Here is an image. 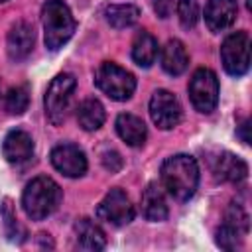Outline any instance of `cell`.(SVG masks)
Listing matches in <instances>:
<instances>
[{"label":"cell","mask_w":252,"mask_h":252,"mask_svg":"<svg viewBox=\"0 0 252 252\" xmlns=\"http://www.w3.org/2000/svg\"><path fill=\"white\" fill-rule=\"evenodd\" d=\"M161 183L177 201H187L195 195L199 185V165L195 158L177 154L161 163Z\"/></svg>","instance_id":"1"},{"label":"cell","mask_w":252,"mask_h":252,"mask_svg":"<svg viewBox=\"0 0 252 252\" xmlns=\"http://www.w3.org/2000/svg\"><path fill=\"white\" fill-rule=\"evenodd\" d=\"M61 187L47 175L32 179L22 193V207L32 220H43L53 215L61 203Z\"/></svg>","instance_id":"2"},{"label":"cell","mask_w":252,"mask_h":252,"mask_svg":"<svg viewBox=\"0 0 252 252\" xmlns=\"http://www.w3.org/2000/svg\"><path fill=\"white\" fill-rule=\"evenodd\" d=\"M41 22L45 47L51 51L63 47L73 37L77 28L73 14L63 0H47L41 8Z\"/></svg>","instance_id":"3"},{"label":"cell","mask_w":252,"mask_h":252,"mask_svg":"<svg viewBox=\"0 0 252 252\" xmlns=\"http://www.w3.org/2000/svg\"><path fill=\"white\" fill-rule=\"evenodd\" d=\"M75 87H77V81L71 73H59L49 83L43 96V106H45V116L53 126H61L67 120Z\"/></svg>","instance_id":"4"},{"label":"cell","mask_w":252,"mask_h":252,"mask_svg":"<svg viewBox=\"0 0 252 252\" xmlns=\"http://www.w3.org/2000/svg\"><path fill=\"white\" fill-rule=\"evenodd\" d=\"M94 85L112 100H128L136 91L134 75L112 61L98 65L94 73Z\"/></svg>","instance_id":"5"},{"label":"cell","mask_w":252,"mask_h":252,"mask_svg":"<svg viewBox=\"0 0 252 252\" xmlns=\"http://www.w3.org/2000/svg\"><path fill=\"white\" fill-rule=\"evenodd\" d=\"M222 67L232 77H242L250 67V35L246 32L230 33L220 45Z\"/></svg>","instance_id":"6"},{"label":"cell","mask_w":252,"mask_h":252,"mask_svg":"<svg viewBox=\"0 0 252 252\" xmlns=\"http://www.w3.org/2000/svg\"><path fill=\"white\" fill-rule=\"evenodd\" d=\"M189 96H191L193 106L199 112L203 114L213 112L219 102V79L215 71L207 67L197 69L189 81Z\"/></svg>","instance_id":"7"},{"label":"cell","mask_w":252,"mask_h":252,"mask_svg":"<svg viewBox=\"0 0 252 252\" xmlns=\"http://www.w3.org/2000/svg\"><path fill=\"white\" fill-rule=\"evenodd\" d=\"M134 205L122 189H110L96 207V217L112 226H124L134 220Z\"/></svg>","instance_id":"8"},{"label":"cell","mask_w":252,"mask_h":252,"mask_svg":"<svg viewBox=\"0 0 252 252\" xmlns=\"http://www.w3.org/2000/svg\"><path fill=\"white\" fill-rule=\"evenodd\" d=\"M150 116L161 130H171L181 122L183 110L177 96L165 89H158L150 98Z\"/></svg>","instance_id":"9"},{"label":"cell","mask_w":252,"mask_h":252,"mask_svg":"<svg viewBox=\"0 0 252 252\" xmlns=\"http://www.w3.org/2000/svg\"><path fill=\"white\" fill-rule=\"evenodd\" d=\"M53 167L65 177H81L87 171L85 152L75 144H59L51 150Z\"/></svg>","instance_id":"10"},{"label":"cell","mask_w":252,"mask_h":252,"mask_svg":"<svg viewBox=\"0 0 252 252\" xmlns=\"http://www.w3.org/2000/svg\"><path fill=\"white\" fill-rule=\"evenodd\" d=\"M238 16L236 0H209L205 6V24L211 32H224Z\"/></svg>","instance_id":"11"},{"label":"cell","mask_w":252,"mask_h":252,"mask_svg":"<svg viewBox=\"0 0 252 252\" xmlns=\"http://www.w3.org/2000/svg\"><path fill=\"white\" fill-rule=\"evenodd\" d=\"M33 43H35V33H33V28L28 22H18L8 32L6 47H8V55L14 61L26 59L32 53Z\"/></svg>","instance_id":"12"},{"label":"cell","mask_w":252,"mask_h":252,"mask_svg":"<svg viewBox=\"0 0 252 252\" xmlns=\"http://www.w3.org/2000/svg\"><path fill=\"white\" fill-rule=\"evenodd\" d=\"M2 154L10 163H24L33 156V140L24 130H12L4 138Z\"/></svg>","instance_id":"13"},{"label":"cell","mask_w":252,"mask_h":252,"mask_svg":"<svg viewBox=\"0 0 252 252\" xmlns=\"http://www.w3.org/2000/svg\"><path fill=\"white\" fill-rule=\"evenodd\" d=\"M213 173H215V179L217 181H222V183H240L248 175V165L238 156H234L230 152H224V154H220L217 158V161L213 165Z\"/></svg>","instance_id":"14"},{"label":"cell","mask_w":252,"mask_h":252,"mask_svg":"<svg viewBox=\"0 0 252 252\" xmlns=\"http://www.w3.org/2000/svg\"><path fill=\"white\" fill-rule=\"evenodd\" d=\"M116 132L132 148L144 146V142L148 138V128H146L144 120L138 118L136 114H120L116 118Z\"/></svg>","instance_id":"15"},{"label":"cell","mask_w":252,"mask_h":252,"mask_svg":"<svg viewBox=\"0 0 252 252\" xmlns=\"http://www.w3.org/2000/svg\"><path fill=\"white\" fill-rule=\"evenodd\" d=\"M142 213L152 222H161L167 219V203L159 185L150 183L142 193Z\"/></svg>","instance_id":"16"},{"label":"cell","mask_w":252,"mask_h":252,"mask_svg":"<svg viewBox=\"0 0 252 252\" xmlns=\"http://www.w3.org/2000/svg\"><path fill=\"white\" fill-rule=\"evenodd\" d=\"M189 65V53L179 39H169L161 49V67L167 75L177 77Z\"/></svg>","instance_id":"17"},{"label":"cell","mask_w":252,"mask_h":252,"mask_svg":"<svg viewBox=\"0 0 252 252\" xmlns=\"http://www.w3.org/2000/svg\"><path fill=\"white\" fill-rule=\"evenodd\" d=\"M75 232H77V248H81V250L96 252L106 246V236H104L102 228L98 224H94L91 219H81L75 224Z\"/></svg>","instance_id":"18"},{"label":"cell","mask_w":252,"mask_h":252,"mask_svg":"<svg viewBox=\"0 0 252 252\" xmlns=\"http://www.w3.org/2000/svg\"><path fill=\"white\" fill-rule=\"evenodd\" d=\"M104 118H106V112L98 98H85L77 106V122L87 132L98 130L104 124Z\"/></svg>","instance_id":"19"},{"label":"cell","mask_w":252,"mask_h":252,"mask_svg":"<svg viewBox=\"0 0 252 252\" xmlns=\"http://www.w3.org/2000/svg\"><path fill=\"white\" fill-rule=\"evenodd\" d=\"M158 39L148 33V32H140L136 37H134V43H132V59L136 65L140 67H152L158 59Z\"/></svg>","instance_id":"20"},{"label":"cell","mask_w":252,"mask_h":252,"mask_svg":"<svg viewBox=\"0 0 252 252\" xmlns=\"http://www.w3.org/2000/svg\"><path fill=\"white\" fill-rule=\"evenodd\" d=\"M104 14H106V22L116 30L130 28L140 18V10L134 4H110Z\"/></svg>","instance_id":"21"},{"label":"cell","mask_w":252,"mask_h":252,"mask_svg":"<svg viewBox=\"0 0 252 252\" xmlns=\"http://www.w3.org/2000/svg\"><path fill=\"white\" fill-rule=\"evenodd\" d=\"M28 104H30V89H28V85L12 87V89L6 93L4 106H6L8 114L20 116V114H24V112L28 110Z\"/></svg>","instance_id":"22"},{"label":"cell","mask_w":252,"mask_h":252,"mask_svg":"<svg viewBox=\"0 0 252 252\" xmlns=\"http://www.w3.org/2000/svg\"><path fill=\"white\" fill-rule=\"evenodd\" d=\"M177 18L185 30H191L199 22V4L197 0H179L177 2Z\"/></svg>","instance_id":"23"},{"label":"cell","mask_w":252,"mask_h":252,"mask_svg":"<svg viewBox=\"0 0 252 252\" xmlns=\"http://www.w3.org/2000/svg\"><path fill=\"white\" fill-rule=\"evenodd\" d=\"M242 238L244 234L228 224H222L219 230H217V244L224 250H236L242 246Z\"/></svg>","instance_id":"24"},{"label":"cell","mask_w":252,"mask_h":252,"mask_svg":"<svg viewBox=\"0 0 252 252\" xmlns=\"http://www.w3.org/2000/svg\"><path fill=\"white\" fill-rule=\"evenodd\" d=\"M224 224L240 230L242 234L248 232V215L246 211L238 205V203H230V207L226 209V215H224Z\"/></svg>","instance_id":"25"},{"label":"cell","mask_w":252,"mask_h":252,"mask_svg":"<svg viewBox=\"0 0 252 252\" xmlns=\"http://www.w3.org/2000/svg\"><path fill=\"white\" fill-rule=\"evenodd\" d=\"M2 217H4V226H6V232H8V236H10V238H16V236H20L22 228H20V224H18V220H16L14 213H12L10 201H4V205H2Z\"/></svg>","instance_id":"26"},{"label":"cell","mask_w":252,"mask_h":252,"mask_svg":"<svg viewBox=\"0 0 252 252\" xmlns=\"http://www.w3.org/2000/svg\"><path fill=\"white\" fill-rule=\"evenodd\" d=\"M102 165H104L110 173L118 171V169L122 167V158H120V154L114 152V150H106V152L102 154Z\"/></svg>","instance_id":"27"},{"label":"cell","mask_w":252,"mask_h":252,"mask_svg":"<svg viewBox=\"0 0 252 252\" xmlns=\"http://www.w3.org/2000/svg\"><path fill=\"white\" fill-rule=\"evenodd\" d=\"M154 10L159 18H169L173 10V0H154Z\"/></svg>","instance_id":"28"},{"label":"cell","mask_w":252,"mask_h":252,"mask_svg":"<svg viewBox=\"0 0 252 252\" xmlns=\"http://www.w3.org/2000/svg\"><path fill=\"white\" fill-rule=\"evenodd\" d=\"M248 128H250V122L246 120L242 126H240V130H238V136L242 138V142L244 144H250V136H248Z\"/></svg>","instance_id":"29"},{"label":"cell","mask_w":252,"mask_h":252,"mask_svg":"<svg viewBox=\"0 0 252 252\" xmlns=\"http://www.w3.org/2000/svg\"><path fill=\"white\" fill-rule=\"evenodd\" d=\"M0 96H2V87H0Z\"/></svg>","instance_id":"30"},{"label":"cell","mask_w":252,"mask_h":252,"mask_svg":"<svg viewBox=\"0 0 252 252\" xmlns=\"http://www.w3.org/2000/svg\"><path fill=\"white\" fill-rule=\"evenodd\" d=\"M2 2H6V0H0V4H2Z\"/></svg>","instance_id":"31"}]
</instances>
